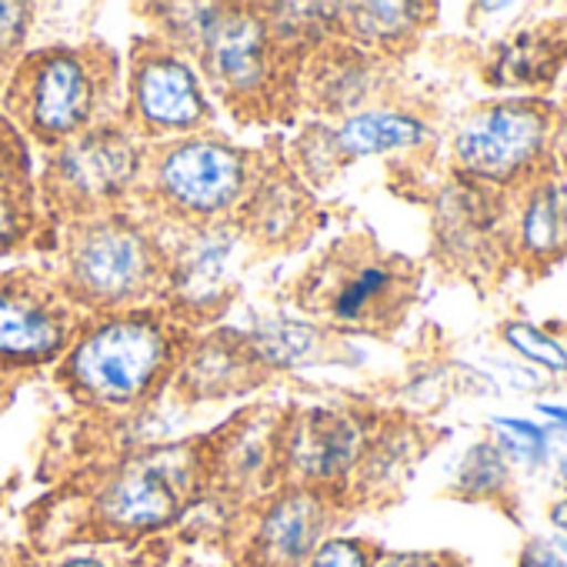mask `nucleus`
<instances>
[{"instance_id": "obj_27", "label": "nucleus", "mask_w": 567, "mask_h": 567, "mask_svg": "<svg viewBox=\"0 0 567 567\" xmlns=\"http://www.w3.org/2000/svg\"><path fill=\"white\" fill-rule=\"evenodd\" d=\"M371 567H457L454 557L437 550H381L371 554Z\"/></svg>"}, {"instance_id": "obj_37", "label": "nucleus", "mask_w": 567, "mask_h": 567, "mask_svg": "<svg viewBox=\"0 0 567 567\" xmlns=\"http://www.w3.org/2000/svg\"><path fill=\"white\" fill-rule=\"evenodd\" d=\"M230 567H237V564H230Z\"/></svg>"}, {"instance_id": "obj_11", "label": "nucleus", "mask_w": 567, "mask_h": 567, "mask_svg": "<svg viewBox=\"0 0 567 567\" xmlns=\"http://www.w3.org/2000/svg\"><path fill=\"white\" fill-rule=\"evenodd\" d=\"M404 298V280L378 254H358L351 244L334 247L298 284V301L338 328H378Z\"/></svg>"}, {"instance_id": "obj_12", "label": "nucleus", "mask_w": 567, "mask_h": 567, "mask_svg": "<svg viewBox=\"0 0 567 567\" xmlns=\"http://www.w3.org/2000/svg\"><path fill=\"white\" fill-rule=\"evenodd\" d=\"M371 431L361 414L311 408L284 417L280 427V484L334 494L351 484Z\"/></svg>"}, {"instance_id": "obj_20", "label": "nucleus", "mask_w": 567, "mask_h": 567, "mask_svg": "<svg viewBox=\"0 0 567 567\" xmlns=\"http://www.w3.org/2000/svg\"><path fill=\"white\" fill-rule=\"evenodd\" d=\"M427 8L421 4H338V34L358 51H384L404 44Z\"/></svg>"}, {"instance_id": "obj_36", "label": "nucleus", "mask_w": 567, "mask_h": 567, "mask_svg": "<svg viewBox=\"0 0 567 567\" xmlns=\"http://www.w3.org/2000/svg\"><path fill=\"white\" fill-rule=\"evenodd\" d=\"M557 550H560V554L567 557V537H560V540H557Z\"/></svg>"}, {"instance_id": "obj_3", "label": "nucleus", "mask_w": 567, "mask_h": 567, "mask_svg": "<svg viewBox=\"0 0 567 567\" xmlns=\"http://www.w3.org/2000/svg\"><path fill=\"white\" fill-rule=\"evenodd\" d=\"M114 87L117 64L104 48H44L24 54L11 71L8 111L38 144L54 151L111 121Z\"/></svg>"}, {"instance_id": "obj_22", "label": "nucleus", "mask_w": 567, "mask_h": 567, "mask_svg": "<svg viewBox=\"0 0 567 567\" xmlns=\"http://www.w3.org/2000/svg\"><path fill=\"white\" fill-rule=\"evenodd\" d=\"M457 487L467 497H497L507 487V461L497 444H474L461 467H457Z\"/></svg>"}, {"instance_id": "obj_17", "label": "nucleus", "mask_w": 567, "mask_h": 567, "mask_svg": "<svg viewBox=\"0 0 567 567\" xmlns=\"http://www.w3.org/2000/svg\"><path fill=\"white\" fill-rule=\"evenodd\" d=\"M260 371L247 338L237 334H210L184 348L181 364L174 371L177 388L187 398H227L240 384H250Z\"/></svg>"}, {"instance_id": "obj_4", "label": "nucleus", "mask_w": 567, "mask_h": 567, "mask_svg": "<svg viewBox=\"0 0 567 567\" xmlns=\"http://www.w3.org/2000/svg\"><path fill=\"white\" fill-rule=\"evenodd\" d=\"M254 157L214 134H187L147 147L141 197L171 227L234 220L254 181Z\"/></svg>"}, {"instance_id": "obj_15", "label": "nucleus", "mask_w": 567, "mask_h": 567, "mask_svg": "<svg viewBox=\"0 0 567 567\" xmlns=\"http://www.w3.org/2000/svg\"><path fill=\"white\" fill-rule=\"evenodd\" d=\"M280 427L284 417L270 408L240 414L204 447L207 481L250 504L280 487Z\"/></svg>"}, {"instance_id": "obj_18", "label": "nucleus", "mask_w": 567, "mask_h": 567, "mask_svg": "<svg viewBox=\"0 0 567 567\" xmlns=\"http://www.w3.org/2000/svg\"><path fill=\"white\" fill-rule=\"evenodd\" d=\"M308 71V101H315L321 111L334 114H354L361 111V101L368 94V64L358 48H318L305 58Z\"/></svg>"}, {"instance_id": "obj_9", "label": "nucleus", "mask_w": 567, "mask_h": 567, "mask_svg": "<svg viewBox=\"0 0 567 567\" xmlns=\"http://www.w3.org/2000/svg\"><path fill=\"white\" fill-rule=\"evenodd\" d=\"M334 520V494L280 484L247 507L237 567H305L331 537Z\"/></svg>"}, {"instance_id": "obj_2", "label": "nucleus", "mask_w": 567, "mask_h": 567, "mask_svg": "<svg viewBox=\"0 0 567 567\" xmlns=\"http://www.w3.org/2000/svg\"><path fill=\"white\" fill-rule=\"evenodd\" d=\"M164 237L127 210L71 220L58 288L84 315L151 308L164 288Z\"/></svg>"}, {"instance_id": "obj_26", "label": "nucleus", "mask_w": 567, "mask_h": 567, "mask_svg": "<svg viewBox=\"0 0 567 567\" xmlns=\"http://www.w3.org/2000/svg\"><path fill=\"white\" fill-rule=\"evenodd\" d=\"M371 554L358 537H328L305 567H371Z\"/></svg>"}, {"instance_id": "obj_19", "label": "nucleus", "mask_w": 567, "mask_h": 567, "mask_svg": "<svg viewBox=\"0 0 567 567\" xmlns=\"http://www.w3.org/2000/svg\"><path fill=\"white\" fill-rule=\"evenodd\" d=\"M305 210H308V200L301 194V184L288 177H257L237 214H240L244 237L250 234L257 240L280 244V240H291L295 230H301Z\"/></svg>"}, {"instance_id": "obj_35", "label": "nucleus", "mask_w": 567, "mask_h": 567, "mask_svg": "<svg viewBox=\"0 0 567 567\" xmlns=\"http://www.w3.org/2000/svg\"><path fill=\"white\" fill-rule=\"evenodd\" d=\"M0 567H18V564H14V557H11L8 550H0Z\"/></svg>"}, {"instance_id": "obj_5", "label": "nucleus", "mask_w": 567, "mask_h": 567, "mask_svg": "<svg viewBox=\"0 0 567 567\" xmlns=\"http://www.w3.org/2000/svg\"><path fill=\"white\" fill-rule=\"evenodd\" d=\"M207 484L197 444H167L121 461L91 497V520L104 537H144L174 524Z\"/></svg>"}, {"instance_id": "obj_31", "label": "nucleus", "mask_w": 567, "mask_h": 567, "mask_svg": "<svg viewBox=\"0 0 567 567\" xmlns=\"http://www.w3.org/2000/svg\"><path fill=\"white\" fill-rule=\"evenodd\" d=\"M537 411H540V414H547V417H550V421L567 434V408H564V404H537Z\"/></svg>"}, {"instance_id": "obj_24", "label": "nucleus", "mask_w": 567, "mask_h": 567, "mask_svg": "<svg viewBox=\"0 0 567 567\" xmlns=\"http://www.w3.org/2000/svg\"><path fill=\"white\" fill-rule=\"evenodd\" d=\"M34 24V8L31 4H0V74H8L21 64L28 54V38Z\"/></svg>"}, {"instance_id": "obj_29", "label": "nucleus", "mask_w": 567, "mask_h": 567, "mask_svg": "<svg viewBox=\"0 0 567 567\" xmlns=\"http://www.w3.org/2000/svg\"><path fill=\"white\" fill-rule=\"evenodd\" d=\"M517 567H567V557L554 547V544H544V540H530L524 550H520V560Z\"/></svg>"}, {"instance_id": "obj_23", "label": "nucleus", "mask_w": 567, "mask_h": 567, "mask_svg": "<svg viewBox=\"0 0 567 567\" xmlns=\"http://www.w3.org/2000/svg\"><path fill=\"white\" fill-rule=\"evenodd\" d=\"M504 341L530 364L550 371V374H567V351L560 341H554L550 334H544L540 328L534 324H524V321H514L504 328Z\"/></svg>"}, {"instance_id": "obj_34", "label": "nucleus", "mask_w": 567, "mask_h": 567, "mask_svg": "<svg viewBox=\"0 0 567 567\" xmlns=\"http://www.w3.org/2000/svg\"><path fill=\"white\" fill-rule=\"evenodd\" d=\"M557 477H560V484L567 487V457H560V461H557Z\"/></svg>"}, {"instance_id": "obj_13", "label": "nucleus", "mask_w": 567, "mask_h": 567, "mask_svg": "<svg viewBox=\"0 0 567 567\" xmlns=\"http://www.w3.org/2000/svg\"><path fill=\"white\" fill-rule=\"evenodd\" d=\"M547 134V114L534 104L481 107L454 137L457 171L484 184H507L540 161Z\"/></svg>"}, {"instance_id": "obj_33", "label": "nucleus", "mask_w": 567, "mask_h": 567, "mask_svg": "<svg viewBox=\"0 0 567 567\" xmlns=\"http://www.w3.org/2000/svg\"><path fill=\"white\" fill-rule=\"evenodd\" d=\"M554 154H557V161L567 167V117L560 121V127H557V137H554Z\"/></svg>"}, {"instance_id": "obj_25", "label": "nucleus", "mask_w": 567, "mask_h": 567, "mask_svg": "<svg viewBox=\"0 0 567 567\" xmlns=\"http://www.w3.org/2000/svg\"><path fill=\"white\" fill-rule=\"evenodd\" d=\"M494 431L501 434V451L517 454L520 461H540L547 451V434L540 424L534 421H520V417H497Z\"/></svg>"}, {"instance_id": "obj_21", "label": "nucleus", "mask_w": 567, "mask_h": 567, "mask_svg": "<svg viewBox=\"0 0 567 567\" xmlns=\"http://www.w3.org/2000/svg\"><path fill=\"white\" fill-rule=\"evenodd\" d=\"M520 244L534 257L567 247V181H544L520 210Z\"/></svg>"}, {"instance_id": "obj_28", "label": "nucleus", "mask_w": 567, "mask_h": 567, "mask_svg": "<svg viewBox=\"0 0 567 567\" xmlns=\"http://www.w3.org/2000/svg\"><path fill=\"white\" fill-rule=\"evenodd\" d=\"M21 234H24L21 204L14 200V194L8 190V181H4L0 184V247H11Z\"/></svg>"}, {"instance_id": "obj_6", "label": "nucleus", "mask_w": 567, "mask_h": 567, "mask_svg": "<svg viewBox=\"0 0 567 567\" xmlns=\"http://www.w3.org/2000/svg\"><path fill=\"white\" fill-rule=\"evenodd\" d=\"M144 164L147 141L124 121H107L54 147L44 171V194L71 220L117 210L127 194L141 190Z\"/></svg>"}, {"instance_id": "obj_1", "label": "nucleus", "mask_w": 567, "mask_h": 567, "mask_svg": "<svg viewBox=\"0 0 567 567\" xmlns=\"http://www.w3.org/2000/svg\"><path fill=\"white\" fill-rule=\"evenodd\" d=\"M184 328L154 308L84 318L61 358V381L87 404L134 408L174 378Z\"/></svg>"}, {"instance_id": "obj_32", "label": "nucleus", "mask_w": 567, "mask_h": 567, "mask_svg": "<svg viewBox=\"0 0 567 567\" xmlns=\"http://www.w3.org/2000/svg\"><path fill=\"white\" fill-rule=\"evenodd\" d=\"M550 524L560 530V537H567V497H560V501L550 507Z\"/></svg>"}, {"instance_id": "obj_8", "label": "nucleus", "mask_w": 567, "mask_h": 567, "mask_svg": "<svg viewBox=\"0 0 567 567\" xmlns=\"http://www.w3.org/2000/svg\"><path fill=\"white\" fill-rule=\"evenodd\" d=\"M181 237L164 244V315L181 328L204 324L217 318L234 295V267L244 247V230L237 220L177 227Z\"/></svg>"}, {"instance_id": "obj_14", "label": "nucleus", "mask_w": 567, "mask_h": 567, "mask_svg": "<svg viewBox=\"0 0 567 567\" xmlns=\"http://www.w3.org/2000/svg\"><path fill=\"white\" fill-rule=\"evenodd\" d=\"M277 51L257 8L224 4L214 31L194 54V68L207 74L210 87L227 104H257L274 87Z\"/></svg>"}, {"instance_id": "obj_7", "label": "nucleus", "mask_w": 567, "mask_h": 567, "mask_svg": "<svg viewBox=\"0 0 567 567\" xmlns=\"http://www.w3.org/2000/svg\"><path fill=\"white\" fill-rule=\"evenodd\" d=\"M210 121V101L190 58L161 38L141 41L131 58L124 124L141 141H177L200 134Z\"/></svg>"}, {"instance_id": "obj_10", "label": "nucleus", "mask_w": 567, "mask_h": 567, "mask_svg": "<svg viewBox=\"0 0 567 567\" xmlns=\"http://www.w3.org/2000/svg\"><path fill=\"white\" fill-rule=\"evenodd\" d=\"M78 328L81 311L54 280L31 270L0 277V368L31 371L61 361Z\"/></svg>"}, {"instance_id": "obj_16", "label": "nucleus", "mask_w": 567, "mask_h": 567, "mask_svg": "<svg viewBox=\"0 0 567 567\" xmlns=\"http://www.w3.org/2000/svg\"><path fill=\"white\" fill-rule=\"evenodd\" d=\"M318 141V147L301 144V154L321 151L324 157V174H328V161H354V157H371V154H391V151H411L427 137L424 121H417L414 114L404 111H391V107H361L348 117H341L338 127H324V131H311Z\"/></svg>"}, {"instance_id": "obj_30", "label": "nucleus", "mask_w": 567, "mask_h": 567, "mask_svg": "<svg viewBox=\"0 0 567 567\" xmlns=\"http://www.w3.org/2000/svg\"><path fill=\"white\" fill-rule=\"evenodd\" d=\"M54 567H111V564L104 557H97V554H74V557L58 560Z\"/></svg>"}]
</instances>
